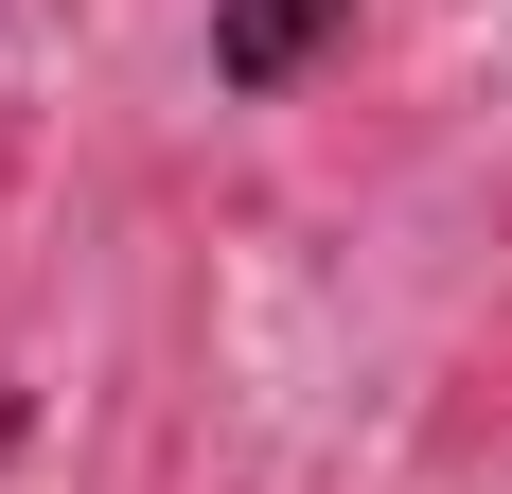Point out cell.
Listing matches in <instances>:
<instances>
[{
	"mask_svg": "<svg viewBox=\"0 0 512 494\" xmlns=\"http://www.w3.org/2000/svg\"><path fill=\"white\" fill-rule=\"evenodd\" d=\"M354 0H212V89H301Z\"/></svg>",
	"mask_w": 512,
	"mask_h": 494,
	"instance_id": "6da1fadb",
	"label": "cell"
},
{
	"mask_svg": "<svg viewBox=\"0 0 512 494\" xmlns=\"http://www.w3.org/2000/svg\"><path fill=\"white\" fill-rule=\"evenodd\" d=\"M18 442H36V389H18V371H0V477H18Z\"/></svg>",
	"mask_w": 512,
	"mask_h": 494,
	"instance_id": "7a4b0ae2",
	"label": "cell"
}]
</instances>
